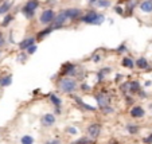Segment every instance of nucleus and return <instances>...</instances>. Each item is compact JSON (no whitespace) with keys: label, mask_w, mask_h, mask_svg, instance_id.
<instances>
[{"label":"nucleus","mask_w":152,"mask_h":144,"mask_svg":"<svg viewBox=\"0 0 152 144\" xmlns=\"http://www.w3.org/2000/svg\"><path fill=\"white\" fill-rule=\"evenodd\" d=\"M20 143L22 144H34V137L28 135H24L23 137L20 139Z\"/></svg>","instance_id":"nucleus-21"},{"label":"nucleus","mask_w":152,"mask_h":144,"mask_svg":"<svg viewBox=\"0 0 152 144\" xmlns=\"http://www.w3.org/2000/svg\"><path fill=\"white\" fill-rule=\"evenodd\" d=\"M3 44H4V36H3V34L0 33V47L3 46Z\"/></svg>","instance_id":"nucleus-35"},{"label":"nucleus","mask_w":152,"mask_h":144,"mask_svg":"<svg viewBox=\"0 0 152 144\" xmlns=\"http://www.w3.org/2000/svg\"><path fill=\"white\" fill-rule=\"evenodd\" d=\"M73 144H77V143H73Z\"/></svg>","instance_id":"nucleus-42"},{"label":"nucleus","mask_w":152,"mask_h":144,"mask_svg":"<svg viewBox=\"0 0 152 144\" xmlns=\"http://www.w3.org/2000/svg\"><path fill=\"white\" fill-rule=\"evenodd\" d=\"M140 8L144 12H152V1L151 0H144L140 3Z\"/></svg>","instance_id":"nucleus-13"},{"label":"nucleus","mask_w":152,"mask_h":144,"mask_svg":"<svg viewBox=\"0 0 152 144\" xmlns=\"http://www.w3.org/2000/svg\"><path fill=\"white\" fill-rule=\"evenodd\" d=\"M77 144H89V143H92L90 140H86V139H81V140H78V141H76Z\"/></svg>","instance_id":"nucleus-30"},{"label":"nucleus","mask_w":152,"mask_h":144,"mask_svg":"<svg viewBox=\"0 0 152 144\" xmlns=\"http://www.w3.org/2000/svg\"><path fill=\"white\" fill-rule=\"evenodd\" d=\"M114 11H116L117 12V14H124V9L123 8H121V7L120 6H116V7H114Z\"/></svg>","instance_id":"nucleus-31"},{"label":"nucleus","mask_w":152,"mask_h":144,"mask_svg":"<svg viewBox=\"0 0 152 144\" xmlns=\"http://www.w3.org/2000/svg\"><path fill=\"white\" fill-rule=\"evenodd\" d=\"M151 1H152V0H151Z\"/></svg>","instance_id":"nucleus-44"},{"label":"nucleus","mask_w":152,"mask_h":144,"mask_svg":"<svg viewBox=\"0 0 152 144\" xmlns=\"http://www.w3.org/2000/svg\"><path fill=\"white\" fill-rule=\"evenodd\" d=\"M0 1H1V0H0Z\"/></svg>","instance_id":"nucleus-43"},{"label":"nucleus","mask_w":152,"mask_h":144,"mask_svg":"<svg viewBox=\"0 0 152 144\" xmlns=\"http://www.w3.org/2000/svg\"><path fill=\"white\" fill-rule=\"evenodd\" d=\"M54 16H55V12H54L53 9H44L41 14L39 20H41L42 24H49V23H53Z\"/></svg>","instance_id":"nucleus-3"},{"label":"nucleus","mask_w":152,"mask_h":144,"mask_svg":"<svg viewBox=\"0 0 152 144\" xmlns=\"http://www.w3.org/2000/svg\"><path fill=\"white\" fill-rule=\"evenodd\" d=\"M127 129H128L129 133H132V135H135V133L139 132V127L137 125H128L127 127Z\"/></svg>","instance_id":"nucleus-24"},{"label":"nucleus","mask_w":152,"mask_h":144,"mask_svg":"<svg viewBox=\"0 0 152 144\" xmlns=\"http://www.w3.org/2000/svg\"><path fill=\"white\" fill-rule=\"evenodd\" d=\"M58 86H59V89H61V92H63V93H73V92L77 90V82L74 79L66 78V77L59 81Z\"/></svg>","instance_id":"nucleus-1"},{"label":"nucleus","mask_w":152,"mask_h":144,"mask_svg":"<svg viewBox=\"0 0 152 144\" xmlns=\"http://www.w3.org/2000/svg\"><path fill=\"white\" fill-rule=\"evenodd\" d=\"M54 123H55V117H54V115L47 113V115H44L43 117H42V124H43V125H46V127L53 125Z\"/></svg>","instance_id":"nucleus-12"},{"label":"nucleus","mask_w":152,"mask_h":144,"mask_svg":"<svg viewBox=\"0 0 152 144\" xmlns=\"http://www.w3.org/2000/svg\"><path fill=\"white\" fill-rule=\"evenodd\" d=\"M104 113H112V112H113V109H112L111 108V106H109V108H108V106H104Z\"/></svg>","instance_id":"nucleus-33"},{"label":"nucleus","mask_w":152,"mask_h":144,"mask_svg":"<svg viewBox=\"0 0 152 144\" xmlns=\"http://www.w3.org/2000/svg\"><path fill=\"white\" fill-rule=\"evenodd\" d=\"M39 7V3L38 0H28L26 4H24V7L22 8V12H23V15L26 16V18L31 19L34 18V15H35V9Z\"/></svg>","instance_id":"nucleus-2"},{"label":"nucleus","mask_w":152,"mask_h":144,"mask_svg":"<svg viewBox=\"0 0 152 144\" xmlns=\"http://www.w3.org/2000/svg\"><path fill=\"white\" fill-rule=\"evenodd\" d=\"M66 131L70 133V135H77V133H78V129H77V128H74V127H67Z\"/></svg>","instance_id":"nucleus-27"},{"label":"nucleus","mask_w":152,"mask_h":144,"mask_svg":"<svg viewBox=\"0 0 152 144\" xmlns=\"http://www.w3.org/2000/svg\"><path fill=\"white\" fill-rule=\"evenodd\" d=\"M11 82H12V77L7 76L0 79V86H8V85H11Z\"/></svg>","instance_id":"nucleus-20"},{"label":"nucleus","mask_w":152,"mask_h":144,"mask_svg":"<svg viewBox=\"0 0 152 144\" xmlns=\"http://www.w3.org/2000/svg\"><path fill=\"white\" fill-rule=\"evenodd\" d=\"M104 20H105V16H104L103 14H98V16H97L96 22H94V26H100V24H103Z\"/></svg>","instance_id":"nucleus-23"},{"label":"nucleus","mask_w":152,"mask_h":144,"mask_svg":"<svg viewBox=\"0 0 152 144\" xmlns=\"http://www.w3.org/2000/svg\"><path fill=\"white\" fill-rule=\"evenodd\" d=\"M98 0H89V4H94V3H97Z\"/></svg>","instance_id":"nucleus-40"},{"label":"nucleus","mask_w":152,"mask_h":144,"mask_svg":"<svg viewBox=\"0 0 152 144\" xmlns=\"http://www.w3.org/2000/svg\"><path fill=\"white\" fill-rule=\"evenodd\" d=\"M143 141H144V144H152V133L149 136H147Z\"/></svg>","instance_id":"nucleus-28"},{"label":"nucleus","mask_w":152,"mask_h":144,"mask_svg":"<svg viewBox=\"0 0 152 144\" xmlns=\"http://www.w3.org/2000/svg\"><path fill=\"white\" fill-rule=\"evenodd\" d=\"M127 103H128V104H132V103H133V98H131V97H127Z\"/></svg>","instance_id":"nucleus-39"},{"label":"nucleus","mask_w":152,"mask_h":144,"mask_svg":"<svg viewBox=\"0 0 152 144\" xmlns=\"http://www.w3.org/2000/svg\"><path fill=\"white\" fill-rule=\"evenodd\" d=\"M136 66L140 69H147L149 65H148V61H147L144 57H141V58H139L137 61H136Z\"/></svg>","instance_id":"nucleus-16"},{"label":"nucleus","mask_w":152,"mask_h":144,"mask_svg":"<svg viewBox=\"0 0 152 144\" xmlns=\"http://www.w3.org/2000/svg\"><path fill=\"white\" fill-rule=\"evenodd\" d=\"M81 89L84 92H88V90H90V85H88V84H82L81 85Z\"/></svg>","instance_id":"nucleus-29"},{"label":"nucleus","mask_w":152,"mask_h":144,"mask_svg":"<svg viewBox=\"0 0 152 144\" xmlns=\"http://www.w3.org/2000/svg\"><path fill=\"white\" fill-rule=\"evenodd\" d=\"M36 49H38V46H36V44L34 43V44H31V46H30L28 49H27V53H28V54H34V53L36 51Z\"/></svg>","instance_id":"nucleus-26"},{"label":"nucleus","mask_w":152,"mask_h":144,"mask_svg":"<svg viewBox=\"0 0 152 144\" xmlns=\"http://www.w3.org/2000/svg\"><path fill=\"white\" fill-rule=\"evenodd\" d=\"M66 15H65V12H59V14H57L55 16H54V20H53V28L57 30V28H61V27H63V24L66 23Z\"/></svg>","instance_id":"nucleus-4"},{"label":"nucleus","mask_w":152,"mask_h":144,"mask_svg":"<svg viewBox=\"0 0 152 144\" xmlns=\"http://www.w3.org/2000/svg\"><path fill=\"white\" fill-rule=\"evenodd\" d=\"M144 115H145V112H144V109L141 106H135V108L131 109V116L135 119H140Z\"/></svg>","instance_id":"nucleus-10"},{"label":"nucleus","mask_w":152,"mask_h":144,"mask_svg":"<svg viewBox=\"0 0 152 144\" xmlns=\"http://www.w3.org/2000/svg\"><path fill=\"white\" fill-rule=\"evenodd\" d=\"M46 144H61V141L59 140H53V141H49V143H46Z\"/></svg>","instance_id":"nucleus-36"},{"label":"nucleus","mask_w":152,"mask_h":144,"mask_svg":"<svg viewBox=\"0 0 152 144\" xmlns=\"http://www.w3.org/2000/svg\"><path fill=\"white\" fill-rule=\"evenodd\" d=\"M65 15H66V18L67 19H77V18H79L81 16V9H78V8H67V9H65Z\"/></svg>","instance_id":"nucleus-9"},{"label":"nucleus","mask_w":152,"mask_h":144,"mask_svg":"<svg viewBox=\"0 0 152 144\" xmlns=\"http://www.w3.org/2000/svg\"><path fill=\"white\" fill-rule=\"evenodd\" d=\"M96 101H97L100 108H104V106H108V104L111 100H109V97L106 96V93H98L96 96Z\"/></svg>","instance_id":"nucleus-8"},{"label":"nucleus","mask_w":152,"mask_h":144,"mask_svg":"<svg viewBox=\"0 0 152 144\" xmlns=\"http://www.w3.org/2000/svg\"><path fill=\"white\" fill-rule=\"evenodd\" d=\"M123 66L127 69H132L135 66L133 61H132V58H129V57H124L123 58Z\"/></svg>","instance_id":"nucleus-17"},{"label":"nucleus","mask_w":152,"mask_h":144,"mask_svg":"<svg viewBox=\"0 0 152 144\" xmlns=\"http://www.w3.org/2000/svg\"><path fill=\"white\" fill-rule=\"evenodd\" d=\"M121 77H123V76H121V74H117V76H116V82H119V81H120V79H121Z\"/></svg>","instance_id":"nucleus-38"},{"label":"nucleus","mask_w":152,"mask_h":144,"mask_svg":"<svg viewBox=\"0 0 152 144\" xmlns=\"http://www.w3.org/2000/svg\"><path fill=\"white\" fill-rule=\"evenodd\" d=\"M121 90L124 92V93H127V92H140V85H139L137 81H129V82L124 84L123 86H121Z\"/></svg>","instance_id":"nucleus-5"},{"label":"nucleus","mask_w":152,"mask_h":144,"mask_svg":"<svg viewBox=\"0 0 152 144\" xmlns=\"http://www.w3.org/2000/svg\"><path fill=\"white\" fill-rule=\"evenodd\" d=\"M101 133V125L100 124H92V125L88 127V135L90 136L92 139H97Z\"/></svg>","instance_id":"nucleus-6"},{"label":"nucleus","mask_w":152,"mask_h":144,"mask_svg":"<svg viewBox=\"0 0 152 144\" xmlns=\"http://www.w3.org/2000/svg\"><path fill=\"white\" fill-rule=\"evenodd\" d=\"M98 8H108L109 6H111V1L109 0H98L97 3H94Z\"/></svg>","instance_id":"nucleus-18"},{"label":"nucleus","mask_w":152,"mask_h":144,"mask_svg":"<svg viewBox=\"0 0 152 144\" xmlns=\"http://www.w3.org/2000/svg\"><path fill=\"white\" fill-rule=\"evenodd\" d=\"M100 73H103L104 76H105V74L111 73V68H105V69H101V70H100Z\"/></svg>","instance_id":"nucleus-32"},{"label":"nucleus","mask_w":152,"mask_h":144,"mask_svg":"<svg viewBox=\"0 0 152 144\" xmlns=\"http://www.w3.org/2000/svg\"><path fill=\"white\" fill-rule=\"evenodd\" d=\"M100 59H101V57H100V55H94L93 61H94V62H98V61H100Z\"/></svg>","instance_id":"nucleus-37"},{"label":"nucleus","mask_w":152,"mask_h":144,"mask_svg":"<svg viewBox=\"0 0 152 144\" xmlns=\"http://www.w3.org/2000/svg\"><path fill=\"white\" fill-rule=\"evenodd\" d=\"M111 144H119V143H117V141H113V143H111Z\"/></svg>","instance_id":"nucleus-41"},{"label":"nucleus","mask_w":152,"mask_h":144,"mask_svg":"<svg viewBox=\"0 0 152 144\" xmlns=\"http://www.w3.org/2000/svg\"><path fill=\"white\" fill-rule=\"evenodd\" d=\"M14 20V16H12V15H7L6 18L3 19V22H1V26L3 27H7L9 24V22H12Z\"/></svg>","instance_id":"nucleus-22"},{"label":"nucleus","mask_w":152,"mask_h":144,"mask_svg":"<svg viewBox=\"0 0 152 144\" xmlns=\"http://www.w3.org/2000/svg\"><path fill=\"white\" fill-rule=\"evenodd\" d=\"M74 100H76V103H77V104H79V105H81L82 108H85L86 111H89V112H94V111H96V108H94V106H92V105H88V104H85V103H84V101H82L79 97H74Z\"/></svg>","instance_id":"nucleus-14"},{"label":"nucleus","mask_w":152,"mask_h":144,"mask_svg":"<svg viewBox=\"0 0 152 144\" xmlns=\"http://www.w3.org/2000/svg\"><path fill=\"white\" fill-rule=\"evenodd\" d=\"M127 50V47H125V44H121L120 47H119V49H117V51H119V53H124V51Z\"/></svg>","instance_id":"nucleus-34"},{"label":"nucleus","mask_w":152,"mask_h":144,"mask_svg":"<svg viewBox=\"0 0 152 144\" xmlns=\"http://www.w3.org/2000/svg\"><path fill=\"white\" fill-rule=\"evenodd\" d=\"M50 100H51V103H53L55 106H59V105H61V100H59L57 96H54V94H51V96H50Z\"/></svg>","instance_id":"nucleus-25"},{"label":"nucleus","mask_w":152,"mask_h":144,"mask_svg":"<svg viewBox=\"0 0 152 144\" xmlns=\"http://www.w3.org/2000/svg\"><path fill=\"white\" fill-rule=\"evenodd\" d=\"M97 16H98V14H97L96 11H89L88 14H85L84 16H82L81 20L84 22V23H86V24H94Z\"/></svg>","instance_id":"nucleus-7"},{"label":"nucleus","mask_w":152,"mask_h":144,"mask_svg":"<svg viewBox=\"0 0 152 144\" xmlns=\"http://www.w3.org/2000/svg\"><path fill=\"white\" fill-rule=\"evenodd\" d=\"M34 43H35V38H26L19 43V49H20V50H27V49Z\"/></svg>","instance_id":"nucleus-11"},{"label":"nucleus","mask_w":152,"mask_h":144,"mask_svg":"<svg viewBox=\"0 0 152 144\" xmlns=\"http://www.w3.org/2000/svg\"><path fill=\"white\" fill-rule=\"evenodd\" d=\"M54 31V28L53 27H47L46 30H43V31H41V33H38V36H36V38L38 39H42L43 38V36H46V35H49L50 33H53Z\"/></svg>","instance_id":"nucleus-19"},{"label":"nucleus","mask_w":152,"mask_h":144,"mask_svg":"<svg viewBox=\"0 0 152 144\" xmlns=\"http://www.w3.org/2000/svg\"><path fill=\"white\" fill-rule=\"evenodd\" d=\"M11 7H12L11 1H4V3H1V6H0V15H4L6 12H8Z\"/></svg>","instance_id":"nucleus-15"}]
</instances>
